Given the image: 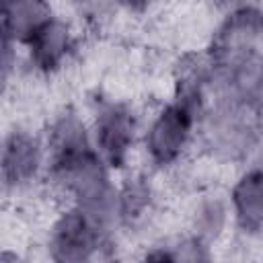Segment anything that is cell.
I'll use <instances>...</instances> for the list:
<instances>
[{
	"mask_svg": "<svg viewBox=\"0 0 263 263\" xmlns=\"http://www.w3.org/2000/svg\"><path fill=\"white\" fill-rule=\"evenodd\" d=\"M183 86L185 88L179 99L156 117L146 138L148 152L158 164H168L175 160L189 138L193 113L199 103V86H195L193 80L183 82Z\"/></svg>",
	"mask_w": 263,
	"mask_h": 263,
	"instance_id": "6da1fadb",
	"label": "cell"
},
{
	"mask_svg": "<svg viewBox=\"0 0 263 263\" xmlns=\"http://www.w3.org/2000/svg\"><path fill=\"white\" fill-rule=\"evenodd\" d=\"M251 125L236 107H224L212 115L208 134L212 146L224 152H242L251 146Z\"/></svg>",
	"mask_w": 263,
	"mask_h": 263,
	"instance_id": "ba28073f",
	"label": "cell"
},
{
	"mask_svg": "<svg viewBox=\"0 0 263 263\" xmlns=\"http://www.w3.org/2000/svg\"><path fill=\"white\" fill-rule=\"evenodd\" d=\"M175 261L177 263H208L205 253H203V249H201V245L197 240L185 242L179 249V253L175 255Z\"/></svg>",
	"mask_w": 263,
	"mask_h": 263,
	"instance_id": "8fae6325",
	"label": "cell"
},
{
	"mask_svg": "<svg viewBox=\"0 0 263 263\" xmlns=\"http://www.w3.org/2000/svg\"><path fill=\"white\" fill-rule=\"evenodd\" d=\"M70 47V31L64 23L51 18L31 41V58L33 62L43 68H55Z\"/></svg>",
	"mask_w": 263,
	"mask_h": 263,
	"instance_id": "30bf717a",
	"label": "cell"
},
{
	"mask_svg": "<svg viewBox=\"0 0 263 263\" xmlns=\"http://www.w3.org/2000/svg\"><path fill=\"white\" fill-rule=\"evenodd\" d=\"M144 263H177V261H175V255L166 251H152L150 255H146Z\"/></svg>",
	"mask_w": 263,
	"mask_h": 263,
	"instance_id": "7c38bea8",
	"label": "cell"
},
{
	"mask_svg": "<svg viewBox=\"0 0 263 263\" xmlns=\"http://www.w3.org/2000/svg\"><path fill=\"white\" fill-rule=\"evenodd\" d=\"M236 220L245 230H257L263 224V171L247 173L232 191Z\"/></svg>",
	"mask_w": 263,
	"mask_h": 263,
	"instance_id": "9c48e42d",
	"label": "cell"
},
{
	"mask_svg": "<svg viewBox=\"0 0 263 263\" xmlns=\"http://www.w3.org/2000/svg\"><path fill=\"white\" fill-rule=\"evenodd\" d=\"M53 173L66 181V185L72 189V193L78 197L82 210L90 216H105L111 208V189L107 183L105 168L97 154L88 148L72 158H68L62 164L53 166Z\"/></svg>",
	"mask_w": 263,
	"mask_h": 263,
	"instance_id": "7a4b0ae2",
	"label": "cell"
},
{
	"mask_svg": "<svg viewBox=\"0 0 263 263\" xmlns=\"http://www.w3.org/2000/svg\"><path fill=\"white\" fill-rule=\"evenodd\" d=\"M95 245V230L84 212H68L53 226L49 253L55 263H88Z\"/></svg>",
	"mask_w": 263,
	"mask_h": 263,
	"instance_id": "3957f363",
	"label": "cell"
},
{
	"mask_svg": "<svg viewBox=\"0 0 263 263\" xmlns=\"http://www.w3.org/2000/svg\"><path fill=\"white\" fill-rule=\"evenodd\" d=\"M39 166V148L27 134L14 132L8 136L2 150V179L6 187L29 181Z\"/></svg>",
	"mask_w": 263,
	"mask_h": 263,
	"instance_id": "8992f818",
	"label": "cell"
},
{
	"mask_svg": "<svg viewBox=\"0 0 263 263\" xmlns=\"http://www.w3.org/2000/svg\"><path fill=\"white\" fill-rule=\"evenodd\" d=\"M51 21L49 6L35 0L4 2L2 6V33L8 39L31 43L33 37Z\"/></svg>",
	"mask_w": 263,
	"mask_h": 263,
	"instance_id": "5b68a950",
	"label": "cell"
},
{
	"mask_svg": "<svg viewBox=\"0 0 263 263\" xmlns=\"http://www.w3.org/2000/svg\"><path fill=\"white\" fill-rule=\"evenodd\" d=\"M228 80L236 101L247 105L263 103V55L255 51L234 55L230 62Z\"/></svg>",
	"mask_w": 263,
	"mask_h": 263,
	"instance_id": "52a82bcc",
	"label": "cell"
},
{
	"mask_svg": "<svg viewBox=\"0 0 263 263\" xmlns=\"http://www.w3.org/2000/svg\"><path fill=\"white\" fill-rule=\"evenodd\" d=\"M2 263H18V259L14 255H10V253H4L2 255Z\"/></svg>",
	"mask_w": 263,
	"mask_h": 263,
	"instance_id": "4fadbf2b",
	"label": "cell"
},
{
	"mask_svg": "<svg viewBox=\"0 0 263 263\" xmlns=\"http://www.w3.org/2000/svg\"><path fill=\"white\" fill-rule=\"evenodd\" d=\"M134 123L123 107L109 105L101 111L97 121V140L105 160L111 166H121L132 144Z\"/></svg>",
	"mask_w": 263,
	"mask_h": 263,
	"instance_id": "277c9868",
	"label": "cell"
}]
</instances>
